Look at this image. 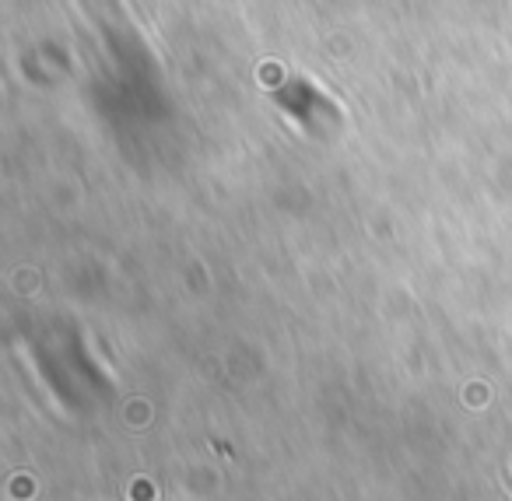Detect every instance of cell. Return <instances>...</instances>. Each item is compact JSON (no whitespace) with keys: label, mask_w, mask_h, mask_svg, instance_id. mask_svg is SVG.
Returning <instances> with one entry per match:
<instances>
[{"label":"cell","mask_w":512,"mask_h":501,"mask_svg":"<svg viewBox=\"0 0 512 501\" xmlns=\"http://www.w3.org/2000/svg\"><path fill=\"white\" fill-rule=\"evenodd\" d=\"M274 99L306 134H330V130L341 127V106L309 78H299V74L288 78L274 92Z\"/></svg>","instance_id":"obj_1"}]
</instances>
